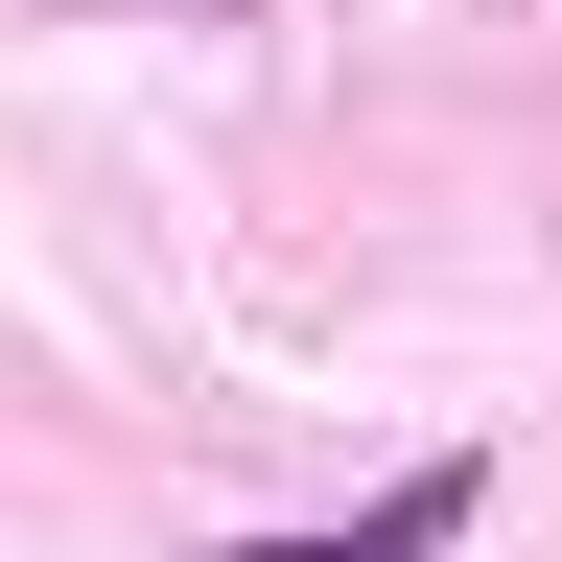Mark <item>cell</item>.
I'll list each match as a JSON object with an SVG mask.
<instances>
[{
	"label": "cell",
	"mask_w": 562,
	"mask_h": 562,
	"mask_svg": "<svg viewBox=\"0 0 562 562\" xmlns=\"http://www.w3.org/2000/svg\"><path fill=\"white\" fill-rule=\"evenodd\" d=\"M469 539V469H398L375 516H328V539H235V562H446Z\"/></svg>",
	"instance_id": "6da1fadb"
}]
</instances>
